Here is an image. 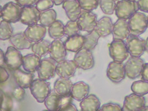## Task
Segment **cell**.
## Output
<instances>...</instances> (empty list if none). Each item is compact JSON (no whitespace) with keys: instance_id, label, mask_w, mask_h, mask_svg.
<instances>
[{"instance_id":"46","label":"cell","mask_w":148,"mask_h":111,"mask_svg":"<svg viewBox=\"0 0 148 111\" xmlns=\"http://www.w3.org/2000/svg\"><path fill=\"white\" fill-rule=\"evenodd\" d=\"M141 79L144 81H148V63L144 64V67L141 73Z\"/></svg>"},{"instance_id":"37","label":"cell","mask_w":148,"mask_h":111,"mask_svg":"<svg viewBox=\"0 0 148 111\" xmlns=\"http://www.w3.org/2000/svg\"><path fill=\"white\" fill-rule=\"evenodd\" d=\"M116 4V0H99V6L102 12L108 15L114 14Z\"/></svg>"},{"instance_id":"48","label":"cell","mask_w":148,"mask_h":111,"mask_svg":"<svg viewBox=\"0 0 148 111\" xmlns=\"http://www.w3.org/2000/svg\"><path fill=\"white\" fill-rule=\"evenodd\" d=\"M54 1V5L56 6H60L66 1V0H53Z\"/></svg>"},{"instance_id":"30","label":"cell","mask_w":148,"mask_h":111,"mask_svg":"<svg viewBox=\"0 0 148 111\" xmlns=\"http://www.w3.org/2000/svg\"><path fill=\"white\" fill-rule=\"evenodd\" d=\"M51 44V42L43 39L34 43L31 47V50L36 55L42 57L47 56L49 53Z\"/></svg>"},{"instance_id":"35","label":"cell","mask_w":148,"mask_h":111,"mask_svg":"<svg viewBox=\"0 0 148 111\" xmlns=\"http://www.w3.org/2000/svg\"><path fill=\"white\" fill-rule=\"evenodd\" d=\"M1 97V111H11L13 108V100L10 96L7 93L0 91Z\"/></svg>"},{"instance_id":"19","label":"cell","mask_w":148,"mask_h":111,"mask_svg":"<svg viewBox=\"0 0 148 111\" xmlns=\"http://www.w3.org/2000/svg\"><path fill=\"white\" fill-rule=\"evenodd\" d=\"M62 7L70 20L76 21L81 14L82 9L77 0H66Z\"/></svg>"},{"instance_id":"51","label":"cell","mask_w":148,"mask_h":111,"mask_svg":"<svg viewBox=\"0 0 148 111\" xmlns=\"http://www.w3.org/2000/svg\"><path fill=\"white\" fill-rule=\"evenodd\" d=\"M134 1H138V0H134Z\"/></svg>"},{"instance_id":"18","label":"cell","mask_w":148,"mask_h":111,"mask_svg":"<svg viewBox=\"0 0 148 111\" xmlns=\"http://www.w3.org/2000/svg\"><path fill=\"white\" fill-rule=\"evenodd\" d=\"M24 33L31 41L36 43L44 39L47 33V28L41 24L36 23L28 26Z\"/></svg>"},{"instance_id":"9","label":"cell","mask_w":148,"mask_h":111,"mask_svg":"<svg viewBox=\"0 0 148 111\" xmlns=\"http://www.w3.org/2000/svg\"><path fill=\"white\" fill-rule=\"evenodd\" d=\"M73 61L78 68L83 70L92 69L94 67V57L92 51L84 48L75 53Z\"/></svg>"},{"instance_id":"42","label":"cell","mask_w":148,"mask_h":111,"mask_svg":"<svg viewBox=\"0 0 148 111\" xmlns=\"http://www.w3.org/2000/svg\"><path fill=\"white\" fill-rule=\"evenodd\" d=\"M39 0H15V1L22 7L34 6Z\"/></svg>"},{"instance_id":"5","label":"cell","mask_w":148,"mask_h":111,"mask_svg":"<svg viewBox=\"0 0 148 111\" xmlns=\"http://www.w3.org/2000/svg\"><path fill=\"white\" fill-rule=\"evenodd\" d=\"M109 51L113 60L118 62H123L129 55L126 42L121 40H113L109 45Z\"/></svg>"},{"instance_id":"28","label":"cell","mask_w":148,"mask_h":111,"mask_svg":"<svg viewBox=\"0 0 148 111\" xmlns=\"http://www.w3.org/2000/svg\"><path fill=\"white\" fill-rule=\"evenodd\" d=\"M62 96L55 91L50 93L45 101V105L48 111H60Z\"/></svg>"},{"instance_id":"44","label":"cell","mask_w":148,"mask_h":111,"mask_svg":"<svg viewBox=\"0 0 148 111\" xmlns=\"http://www.w3.org/2000/svg\"><path fill=\"white\" fill-rule=\"evenodd\" d=\"M0 73H1V77H0L1 83H3L6 82L8 80V79L9 78V76H10L6 69L5 67H0Z\"/></svg>"},{"instance_id":"27","label":"cell","mask_w":148,"mask_h":111,"mask_svg":"<svg viewBox=\"0 0 148 111\" xmlns=\"http://www.w3.org/2000/svg\"><path fill=\"white\" fill-rule=\"evenodd\" d=\"M99 99L94 95H89L84 98L80 103L81 111H99L101 107Z\"/></svg>"},{"instance_id":"4","label":"cell","mask_w":148,"mask_h":111,"mask_svg":"<svg viewBox=\"0 0 148 111\" xmlns=\"http://www.w3.org/2000/svg\"><path fill=\"white\" fill-rule=\"evenodd\" d=\"M22 7L17 2L12 1L7 2L3 6H1L2 19L13 23L20 21Z\"/></svg>"},{"instance_id":"15","label":"cell","mask_w":148,"mask_h":111,"mask_svg":"<svg viewBox=\"0 0 148 111\" xmlns=\"http://www.w3.org/2000/svg\"><path fill=\"white\" fill-rule=\"evenodd\" d=\"M112 35L113 40H127L131 35L127 20L118 18L113 25Z\"/></svg>"},{"instance_id":"26","label":"cell","mask_w":148,"mask_h":111,"mask_svg":"<svg viewBox=\"0 0 148 111\" xmlns=\"http://www.w3.org/2000/svg\"><path fill=\"white\" fill-rule=\"evenodd\" d=\"M66 49L68 51L77 53L83 47L84 43V36L78 34L67 37L64 42Z\"/></svg>"},{"instance_id":"45","label":"cell","mask_w":148,"mask_h":111,"mask_svg":"<svg viewBox=\"0 0 148 111\" xmlns=\"http://www.w3.org/2000/svg\"><path fill=\"white\" fill-rule=\"evenodd\" d=\"M77 111L78 110L72 102L68 103L63 106L60 111Z\"/></svg>"},{"instance_id":"34","label":"cell","mask_w":148,"mask_h":111,"mask_svg":"<svg viewBox=\"0 0 148 111\" xmlns=\"http://www.w3.org/2000/svg\"><path fill=\"white\" fill-rule=\"evenodd\" d=\"M131 90L133 93L140 96H145L148 93V81L140 80L132 83Z\"/></svg>"},{"instance_id":"33","label":"cell","mask_w":148,"mask_h":111,"mask_svg":"<svg viewBox=\"0 0 148 111\" xmlns=\"http://www.w3.org/2000/svg\"><path fill=\"white\" fill-rule=\"evenodd\" d=\"M11 23L5 20H2L0 23V40L5 41L13 36L14 28L12 27Z\"/></svg>"},{"instance_id":"24","label":"cell","mask_w":148,"mask_h":111,"mask_svg":"<svg viewBox=\"0 0 148 111\" xmlns=\"http://www.w3.org/2000/svg\"><path fill=\"white\" fill-rule=\"evenodd\" d=\"M41 57L36 54H28L23 56L22 66L25 71L34 73L40 65Z\"/></svg>"},{"instance_id":"7","label":"cell","mask_w":148,"mask_h":111,"mask_svg":"<svg viewBox=\"0 0 148 111\" xmlns=\"http://www.w3.org/2000/svg\"><path fill=\"white\" fill-rule=\"evenodd\" d=\"M145 63L140 57L131 56L124 64L126 76L134 79L141 76Z\"/></svg>"},{"instance_id":"20","label":"cell","mask_w":148,"mask_h":111,"mask_svg":"<svg viewBox=\"0 0 148 111\" xmlns=\"http://www.w3.org/2000/svg\"><path fill=\"white\" fill-rule=\"evenodd\" d=\"M13 75L17 84L25 89L29 88L34 81V76L33 73L24 72L20 69L14 70Z\"/></svg>"},{"instance_id":"6","label":"cell","mask_w":148,"mask_h":111,"mask_svg":"<svg viewBox=\"0 0 148 111\" xmlns=\"http://www.w3.org/2000/svg\"><path fill=\"white\" fill-rule=\"evenodd\" d=\"M57 66V63L51 57L42 59L37 70L38 78L47 81L53 78L56 73Z\"/></svg>"},{"instance_id":"52","label":"cell","mask_w":148,"mask_h":111,"mask_svg":"<svg viewBox=\"0 0 148 111\" xmlns=\"http://www.w3.org/2000/svg\"></svg>"},{"instance_id":"10","label":"cell","mask_w":148,"mask_h":111,"mask_svg":"<svg viewBox=\"0 0 148 111\" xmlns=\"http://www.w3.org/2000/svg\"><path fill=\"white\" fill-rule=\"evenodd\" d=\"M107 76L113 83L121 82L126 76L124 64L114 61L109 63L107 69Z\"/></svg>"},{"instance_id":"36","label":"cell","mask_w":148,"mask_h":111,"mask_svg":"<svg viewBox=\"0 0 148 111\" xmlns=\"http://www.w3.org/2000/svg\"><path fill=\"white\" fill-rule=\"evenodd\" d=\"M81 31L77 20L68 21L64 25V34L67 37L78 35Z\"/></svg>"},{"instance_id":"13","label":"cell","mask_w":148,"mask_h":111,"mask_svg":"<svg viewBox=\"0 0 148 111\" xmlns=\"http://www.w3.org/2000/svg\"><path fill=\"white\" fill-rule=\"evenodd\" d=\"M145 104L146 100L144 96L133 93L125 97L122 111H139Z\"/></svg>"},{"instance_id":"47","label":"cell","mask_w":148,"mask_h":111,"mask_svg":"<svg viewBox=\"0 0 148 111\" xmlns=\"http://www.w3.org/2000/svg\"><path fill=\"white\" fill-rule=\"evenodd\" d=\"M5 66H6V61H5V53L1 49H0V66L5 67Z\"/></svg>"},{"instance_id":"1","label":"cell","mask_w":148,"mask_h":111,"mask_svg":"<svg viewBox=\"0 0 148 111\" xmlns=\"http://www.w3.org/2000/svg\"><path fill=\"white\" fill-rule=\"evenodd\" d=\"M29 89L33 97L40 103L45 102L51 92L50 83L40 78L34 79Z\"/></svg>"},{"instance_id":"17","label":"cell","mask_w":148,"mask_h":111,"mask_svg":"<svg viewBox=\"0 0 148 111\" xmlns=\"http://www.w3.org/2000/svg\"><path fill=\"white\" fill-rule=\"evenodd\" d=\"M67 51L64 42L61 39L54 40L51 42L49 54L50 57L53 58L57 63H59L66 59Z\"/></svg>"},{"instance_id":"11","label":"cell","mask_w":148,"mask_h":111,"mask_svg":"<svg viewBox=\"0 0 148 111\" xmlns=\"http://www.w3.org/2000/svg\"><path fill=\"white\" fill-rule=\"evenodd\" d=\"M97 15L92 11L82 10L77 21L81 31L89 33L95 29L97 22Z\"/></svg>"},{"instance_id":"31","label":"cell","mask_w":148,"mask_h":111,"mask_svg":"<svg viewBox=\"0 0 148 111\" xmlns=\"http://www.w3.org/2000/svg\"><path fill=\"white\" fill-rule=\"evenodd\" d=\"M57 13L53 9L40 12V22L42 25L49 27L57 20Z\"/></svg>"},{"instance_id":"16","label":"cell","mask_w":148,"mask_h":111,"mask_svg":"<svg viewBox=\"0 0 148 111\" xmlns=\"http://www.w3.org/2000/svg\"><path fill=\"white\" fill-rule=\"evenodd\" d=\"M78 67L73 60H64L57 63L56 74L60 77L70 79L74 76Z\"/></svg>"},{"instance_id":"50","label":"cell","mask_w":148,"mask_h":111,"mask_svg":"<svg viewBox=\"0 0 148 111\" xmlns=\"http://www.w3.org/2000/svg\"><path fill=\"white\" fill-rule=\"evenodd\" d=\"M145 49H146V51L148 52V38L145 40Z\"/></svg>"},{"instance_id":"29","label":"cell","mask_w":148,"mask_h":111,"mask_svg":"<svg viewBox=\"0 0 148 111\" xmlns=\"http://www.w3.org/2000/svg\"><path fill=\"white\" fill-rule=\"evenodd\" d=\"M48 34L53 40L61 39L64 36V25L60 20H56L48 27Z\"/></svg>"},{"instance_id":"12","label":"cell","mask_w":148,"mask_h":111,"mask_svg":"<svg viewBox=\"0 0 148 111\" xmlns=\"http://www.w3.org/2000/svg\"><path fill=\"white\" fill-rule=\"evenodd\" d=\"M23 57L20 50L13 46L8 47L5 53L6 66L14 71L19 69L23 63Z\"/></svg>"},{"instance_id":"40","label":"cell","mask_w":148,"mask_h":111,"mask_svg":"<svg viewBox=\"0 0 148 111\" xmlns=\"http://www.w3.org/2000/svg\"><path fill=\"white\" fill-rule=\"evenodd\" d=\"M12 94L14 98L18 101H21L24 99L25 96V88L17 85L15 86L12 90Z\"/></svg>"},{"instance_id":"53","label":"cell","mask_w":148,"mask_h":111,"mask_svg":"<svg viewBox=\"0 0 148 111\" xmlns=\"http://www.w3.org/2000/svg\"><path fill=\"white\" fill-rule=\"evenodd\" d=\"M116 1H117V0H116Z\"/></svg>"},{"instance_id":"3","label":"cell","mask_w":148,"mask_h":111,"mask_svg":"<svg viewBox=\"0 0 148 111\" xmlns=\"http://www.w3.org/2000/svg\"><path fill=\"white\" fill-rule=\"evenodd\" d=\"M139 10L138 2L134 0H120L116 2L115 13L118 18L127 20Z\"/></svg>"},{"instance_id":"43","label":"cell","mask_w":148,"mask_h":111,"mask_svg":"<svg viewBox=\"0 0 148 111\" xmlns=\"http://www.w3.org/2000/svg\"><path fill=\"white\" fill-rule=\"evenodd\" d=\"M139 9L143 12L148 13V0H138Z\"/></svg>"},{"instance_id":"22","label":"cell","mask_w":148,"mask_h":111,"mask_svg":"<svg viewBox=\"0 0 148 111\" xmlns=\"http://www.w3.org/2000/svg\"><path fill=\"white\" fill-rule=\"evenodd\" d=\"M73 84L69 78L60 77L57 79L54 84V90L61 96L71 95V90Z\"/></svg>"},{"instance_id":"21","label":"cell","mask_w":148,"mask_h":111,"mask_svg":"<svg viewBox=\"0 0 148 111\" xmlns=\"http://www.w3.org/2000/svg\"><path fill=\"white\" fill-rule=\"evenodd\" d=\"M113 25L111 18L104 16L97 21L94 29L101 37H106L112 34Z\"/></svg>"},{"instance_id":"38","label":"cell","mask_w":148,"mask_h":111,"mask_svg":"<svg viewBox=\"0 0 148 111\" xmlns=\"http://www.w3.org/2000/svg\"><path fill=\"white\" fill-rule=\"evenodd\" d=\"M83 10L92 11L99 5V0H77Z\"/></svg>"},{"instance_id":"49","label":"cell","mask_w":148,"mask_h":111,"mask_svg":"<svg viewBox=\"0 0 148 111\" xmlns=\"http://www.w3.org/2000/svg\"><path fill=\"white\" fill-rule=\"evenodd\" d=\"M139 111H148V106H144L139 110Z\"/></svg>"},{"instance_id":"32","label":"cell","mask_w":148,"mask_h":111,"mask_svg":"<svg viewBox=\"0 0 148 111\" xmlns=\"http://www.w3.org/2000/svg\"><path fill=\"white\" fill-rule=\"evenodd\" d=\"M100 38V35L94 29L93 31L88 33L87 35L84 36V43L83 48L89 51L93 50L98 45Z\"/></svg>"},{"instance_id":"41","label":"cell","mask_w":148,"mask_h":111,"mask_svg":"<svg viewBox=\"0 0 148 111\" xmlns=\"http://www.w3.org/2000/svg\"><path fill=\"white\" fill-rule=\"evenodd\" d=\"M122 108L119 104L108 103L101 106L99 111H121Z\"/></svg>"},{"instance_id":"25","label":"cell","mask_w":148,"mask_h":111,"mask_svg":"<svg viewBox=\"0 0 148 111\" xmlns=\"http://www.w3.org/2000/svg\"><path fill=\"white\" fill-rule=\"evenodd\" d=\"M12 46L18 50H23L31 48L32 42L31 41L25 33H18L13 35L10 39Z\"/></svg>"},{"instance_id":"8","label":"cell","mask_w":148,"mask_h":111,"mask_svg":"<svg viewBox=\"0 0 148 111\" xmlns=\"http://www.w3.org/2000/svg\"><path fill=\"white\" fill-rule=\"evenodd\" d=\"M126 45L129 55L133 57H140L145 49V40L139 36L130 35L126 40Z\"/></svg>"},{"instance_id":"23","label":"cell","mask_w":148,"mask_h":111,"mask_svg":"<svg viewBox=\"0 0 148 111\" xmlns=\"http://www.w3.org/2000/svg\"><path fill=\"white\" fill-rule=\"evenodd\" d=\"M89 86L87 83L83 81H79L73 84L71 90V96L73 99L82 101L89 95Z\"/></svg>"},{"instance_id":"2","label":"cell","mask_w":148,"mask_h":111,"mask_svg":"<svg viewBox=\"0 0 148 111\" xmlns=\"http://www.w3.org/2000/svg\"><path fill=\"white\" fill-rule=\"evenodd\" d=\"M132 35L140 36L148 27V16L143 12L137 11L128 20Z\"/></svg>"},{"instance_id":"39","label":"cell","mask_w":148,"mask_h":111,"mask_svg":"<svg viewBox=\"0 0 148 111\" xmlns=\"http://www.w3.org/2000/svg\"><path fill=\"white\" fill-rule=\"evenodd\" d=\"M54 5L53 0H39L36 5V7L40 12H42L52 8Z\"/></svg>"},{"instance_id":"14","label":"cell","mask_w":148,"mask_h":111,"mask_svg":"<svg viewBox=\"0 0 148 111\" xmlns=\"http://www.w3.org/2000/svg\"><path fill=\"white\" fill-rule=\"evenodd\" d=\"M40 12L34 6L22 7L20 21L27 26H31L40 22Z\"/></svg>"}]
</instances>
